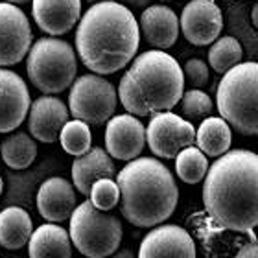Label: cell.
I'll list each match as a JSON object with an SVG mask.
<instances>
[{
	"label": "cell",
	"instance_id": "cell-22",
	"mask_svg": "<svg viewBox=\"0 0 258 258\" xmlns=\"http://www.w3.org/2000/svg\"><path fill=\"white\" fill-rule=\"evenodd\" d=\"M196 144L207 157L225 155L232 144V131L229 122L221 116L205 118L196 131Z\"/></svg>",
	"mask_w": 258,
	"mask_h": 258
},
{
	"label": "cell",
	"instance_id": "cell-2",
	"mask_svg": "<svg viewBox=\"0 0 258 258\" xmlns=\"http://www.w3.org/2000/svg\"><path fill=\"white\" fill-rule=\"evenodd\" d=\"M140 26L122 2L91 4L76 30V50L81 63L94 74H114L137 57Z\"/></svg>",
	"mask_w": 258,
	"mask_h": 258
},
{
	"label": "cell",
	"instance_id": "cell-7",
	"mask_svg": "<svg viewBox=\"0 0 258 258\" xmlns=\"http://www.w3.org/2000/svg\"><path fill=\"white\" fill-rule=\"evenodd\" d=\"M70 240L81 254L105 258L118 251L124 229L116 216L96 209L92 201L78 205L70 216Z\"/></svg>",
	"mask_w": 258,
	"mask_h": 258
},
{
	"label": "cell",
	"instance_id": "cell-10",
	"mask_svg": "<svg viewBox=\"0 0 258 258\" xmlns=\"http://www.w3.org/2000/svg\"><path fill=\"white\" fill-rule=\"evenodd\" d=\"M32 48V28L17 4L0 2V67L21 63Z\"/></svg>",
	"mask_w": 258,
	"mask_h": 258
},
{
	"label": "cell",
	"instance_id": "cell-29",
	"mask_svg": "<svg viewBox=\"0 0 258 258\" xmlns=\"http://www.w3.org/2000/svg\"><path fill=\"white\" fill-rule=\"evenodd\" d=\"M184 78L192 89H201L209 83V64L205 61L194 57L184 63Z\"/></svg>",
	"mask_w": 258,
	"mask_h": 258
},
{
	"label": "cell",
	"instance_id": "cell-24",
	"mask_svg": "<svg viewBox=\"0 0 258 258\" xmlns=\"http://www.w3.org/2000/svg\"><path fill=\"white\" fill-rule=\"evenodd\" d=\"M243 48L236 37L225 35V37H218L209 48V64L210 69H214L218 74H225L236 64L242 63Z\"/></svg>",
	"mask_w": 258,
	"mask_h": 258
},
{
	"label": "cell",
	"instance_id": "cell-20",
	"mask_svg": "<svg viewBox=\"0 0 258 258\" xmlns=\"http://www.w3.org/2000/svg\"><path fill=\"white\" fill-rule=\"evenodd\" d=\"M70 232L52 221L37 227L28 242L30 258H72Z\"/></svg>",
	"mask_w": 258,
	"mask_h": 258
},
{
	"label": "cell",
	"instance_id": "cell-30",
	"mask_svg": "<svg viewBox=\"0 0 258 258\" xmlns=\"http://www.w3.org/2000/svg\"><path fill=\"white\" fill-rule=\"evenodd\" d=\"M234 258H258V242L249 243V245L242 247L236 253V256Z\"/></svg>",
	"mask_w": 258,
	"mask_h": 258
},
{
	"label": "cell",
	"instance_id": "cell-26",
	"mask_svg": "<svg viewBox=\"0 0 258 258\" xmlns=\"http://www.w3.org/2000/svg\"><path fill=\"white\" fill-rule=\"evenodd\" d=\"M59 142L69 155H74V157L85 155L92 146L91 127L83 120H78V118L69 120L63 125V129H61Z\"/></svg>",
	"mask_w": 258,
	"mask_h": 258
},
{
	"label": "cell",
	"instance_id": "cell-9",
	"mask_svg": "<svg viewBox=\"0 0 258 258\" xmlns=\"http://www.w3.org/2000/svg\"><path fill=\"white\" fill-rule=\"evenodd\" d=\"M146 140L151 153L161 159H175L188 146L196 144V129L172 111L151 114L146 127Z\"/></svg>",
	"mask_w": 258,
	"mask_h": 258
},
{
	"label": "cell",
	"instance_id": "cell-25",
	"mask_svg": "<svg viewBox=\"0 0 258 258\" xmlns=\"http://www.w3.org/2000/svg\"><path fill=\"white\" fill-rule=\"evenodd\" d=\"M209 168L207 155L198 146H188L175 157V172L186 184H198L199 181H203Z\"/></svg>",
	"mask_w": 258,
	"mask_h": 258
},
{
	"label": "cell",
	"instance_id": "cell-4",
	"mask_svg": "<svg viewBox=\"0 0 258 258\" xmlns=\"http://www.w3.org/2000/svg\"><path fill=\"white\" fill-rule=\"evenodd\" d=\"M184 94V72L164 50H148L131 61L118 85V98L135 116L172 111Z\"/></svg>",
	"mask_w": 258,
	"mask_h": 258
},
{
	"label": "cell",
	"instance_id": "cell-17",
	"mask_svg": "<svg viewBox=\"0 0 258 258\" xmlns=\"http://www.w3.org/2000/svg\"><path fill=\"white\" fill-rule=\"evenodd\" d=\"M181 22L175 11L168 6L151 4L140 13V32L146 43L157 50L172 48L177 43Z\"/></svg>",
	"mask_w": 258,
	"mask_h": 258
},
{
	"label": "cell",
	"instance_id": "cell-36",
	"mask_svg": "<svg viewBox=\"0 0 258 258\" xmlns=\"http://www.w3.org/2000/svg\"><path fill=\"white\" fill-rule=\"evenodd\" d=\"M87 2H91V4H96V2H103V0H87Z\"/></svg>",
	"mask_w": 258,
	"mask_h": 258
},
{
	"label": "cell",
	"instance_id": "cell-32",
	"mask_svg": "<svg viewBox=\"0 0 258 258\" xmlns=\"http://www.w3.org/2000/svg\"><path fill=\"white\" fill-rule=\"evenodd\" d=\"M111 258H139V256H135V253L131 249H122V251H116Z\"/></svg>",
	"mask_w": 258,
	"mask_h": 258
},
{
	"label": "cell",
	"instance_id": "cell-12",
	"mask_svg": "<svg viewBox=\"0 0 258 258\" xmlns=\"http://www.w3.org/2000/svg\"><path fill=\"white\" fill-rule=\"evenodd\" d=\"M146 127L135 114H116L105 127V150L113 159L133 161L146 146Z\"/></svg>",
	"mask_w": 258,
	"mask_h": 258
},
{
	"label": "cell",
	"instance_id": "cell-34",
	"mask_svg": "<svg viewBox=\"0 0 258 258\" xmlns=\"http://www.w3.org/2000/svg\"><path fill=\"white\" fill-rule=\"evenodd\" d=\"M4 2H11V4H26L30 0H4Z\"/></svg>",
	"mask_w": 258,
	"mask_h": 258
},
{
	"label": "cell",
	"instance_id": "cell-23",
	"mask_svg": "<svg viewBox=\"0 0 258 258\" xmlns=\"http://www.w3.org/2000/svg\"><path fill=\"white\" fill-rule=\"evenodd\" d=\"M0 155L6 166H10L11 170H26L32 166L37 157V144L28 133L17 131L2 140Z\"/></svg>",
	"mask_w": 258,
	"mask_h": 258
},
{
	"label": "cell",
	"instance_id": "cell-6",
	"mask_svg": "<svg viewBox=\"0 0 258 258\" xmlns=\"http://www.w3.org/2000/svg\"><path fill=\"white\" fill-rule=\"evenodd\" d=\"M26 72L35 89L43 94H59L76 81L78 57L67 41L41 37L26 55Z\"/></svg>",
	"mask_w": 258,
	"mask_h": 258
},
{
	"label": "cell",
	"instance_id": "cell-1",
	"mask_svg": "<svg viewBox=\"0 0 258 258\" xmlns=\"http://www.w3.org/2000/svg\"><path fill=\"white\" fill-rule=\"evenodd\" d=\"M209 216L227 231L249 232L258 225V155L229 150L209 168L203 183Z\"/></svg>",
	"mask_w": 258,
	"mask_h": 258
},
{
	"label": "cell",
	"instance_id": "cell-28",
	"mask_svg": "<svg viewBox=\"0 0 258 258\" xmlns=\"http://www.w3.org/2000/svg\"><path fill=\"white\" fill-rule=\"evenodd\" d=\"M181 111L186 118L199 120L209 116L214 111V103H212L209 94L203 92L201 89H190L181 98Z\"/></svg>",
	"mask_w": 258,
	"mask_h": 258
},
{
	"label": "cell",
	"instance_id": "cell-11",
	"mask_svg": "<svg viewBox=\"0 0 258 258\" xmlns=\"http://www.w3.org/2000/svg\"><path fill=\"white\" fill-rule=\"evenodd\" d=\"M179 22L188 43L194 46H207L220 37L223 15L214 0H192L183 8Z\"/></svg>",
	"mask_w": 258,
	"mask_h": 258
},
{
	"label": "cell",
	"instance_id": "cell-31",
	"mask_svg": "<svg viewBox=\"0 0 258 258\" xmlns=\"http://www.w3.org/2000/svg\"><path fill=\"white\" fill-rule=\"evenodd\" d=\"M124 6H129L133 10H146L150 6V0H124Z\"/></svg>",
	"mask_w": 258,
	"mask_h": 258
},
{
	"label": "cell",
	"instance_id": "cell-19",
	"mask_svg": "<svg viewBox=\"0 0 258 258\" xmlns=\"http://www.w3.org/2000/svg\"><path fill=\"white\" fill-rule=\"evenodd\" d=\"M114 173H116V168H114L113 157L103 148H91L85 155L76 157L72 162V183L76 190L83 196L91 194L92 184L98 179L114 177Z\"/></svg>",
	"mask_w": 258,
	"mask_h": 258
},
{
	"label": "cell",
	"instance_id": "cell-5",
	"mask_svg": "<svg viewBox=\"0 0 258 258\" xmlns=\"http://www.w3.org/2000/svg\"><path fill=\"white\" fill-rule=\"evenodd\" d=\"M216 103L220 116L234 131L258 135V63L245 61L225 72L216 91Z\"/></svg>",
	"mask_w": 258,
	"mask_h": 258
},
{
	"label": "cell",
	"instance_id": "cell-8",
	"mask_svg": "<svg viewBox=\"0 0 258 258\" xmlns=\"http://www.w3.org/2000/svg\"><path fill=\"white\" fill-rule=\"evenodd\" d=\"M118 103V91L102 74H83L70 87V114L89 125H102L113 118Z\"/></svg>",
	"mask_w": 258,
	"mask_h": 258
},
{
	"label": "cell",
	"instance_id": "cell-21",
	"mask_svg": "<svg viewBox=\"0 0 258 258\" xmlns=\"http://www.w3.org/2000/svg\"><path fill=\"white\" fill-rule=\"evenodd\" d=\"M33 234L32 218L21 207H8L0 212V245L15 251L24 247Z\"/></svg>",
	"mask_w": 258,
	"mask_h": 258
},
{
	"label": "cell",
	"instance_id": "cell-27",
	"mask_svg": "<svg viewBox=\"0 0 258 258\" xmlns=\"http://www.w3.org/2000/svg\"><path fill=\"white\" fill-rule=\"evenodd\" d=\"M89 199L92 201V205L100 210H111L120 203V186L116 181H113V177H103L98 179L96 183L92 184Z\"/></svg>",
	"mask_w": 258,
	"mask_h": 258
},
{
	"label": "cell",
	"instance_id": "cell-16",
	"mask_svg": "<svg viewBox=\"0 0 258 258\" xmlns=\"http://www.w3.org/2000/svg\"><path fill=\"white\" fill-rule=\"evenodd\" d=\"M33 21L52 37L69 33L81 17V0H33Z\"/></svg>",
	"mask_w": 258,
	"mask_h": 258
},
{
	"label": "cell",
	"instance_id": "cell-13",
	"mask_svg": "<svg viewBox=\"0 0 258 258\" xmlns=\"http://www.w3.org/2000/svg\"><path fill=\"white\" fill-rule=\"evenodd\" d=\"M32 107L30 91L21 76L0 67V133H11L26 120Z\"/></svg>",
	"mask_w": 258,
	"mask_h": 258
},
{
	"label": "cell",
	"instance_id": "cell-33",
	"mask_svg": "<svg viewBox=\"0 0 258 258\" xmlns=\"http://www.w3.org/2000/svg\"><path fill=\"white\" fill-rule=\"evenodd\" d=\"M251 21H253L254 28L258 30V4H254L253 10H251Z\"/></svg>",
	"mask_w": 258,
	"mask_h": 258
},
{
	"label": "cell",
	"instance_id": "cell-35",
	"mask_svg": "<svg viewBox=\"0 0 258 258\" xmlns=\"http://www.w3.org/2000/svg\"><path fill=\"white\" fill-rule=\"evenodd\" d=\"M4 192V181H2V175H0V196Z\"/></svg>",
	"mask_w": 258,
	"mask_h": 258
},
{
	"label": "cell",
	"instance_id": "cell-15",
	"mask_svg": "<svg viewBox=\"0 0 258 258\" xmlns=\"http://www.w3.org/2000/svg\"><path fill=\"white\" fill-rule=\"evenodd\" d=\"M70 109L54 94L37 98L28 113V131L33 139L44 144L59 140L61 129L69 122Z\"/></svg>",
	"mask_w": 258,
	"mask_h": 258
},
{
	"label": "cell",
	"instance_id": "cell-14",
	"mask_svg": "<svg viewBox=\"0 0 258 258\" xmlns=\"http://www.w3.org/2000/svg\"><path fill=\"white\" fill-rule=\"evenodd\" d=\"M139 258H196V243L183 227L157 225L140 243Z\"/></svg>",
	"mask_w": 258,
	"mask_h": 258
},
{
	"label": "cell",
	"instance_id": "cell-18",
	"mask_svg": "<svg viewBox=\"0 0 258 258\" xmlns=\"http://www.w3.org/2000/svg\"><path fill=\"white\" fill-rule=\"evenodd\" d=\"M76 186L63 177H50L37 190V210L46 221L70 220L76 209Z\"/></svg>",
	"mask_w": 258,
	"mask_h": 258
},
{
	"label": "cell",
	"instance_id": "cell-3",
	"mask_svg": "<svg viewBox=\"0 0 258 258\" xmlns=\"http://www.w3.org/2000/svg\"><path fill=\"white\" fill-rule=\"evenodd\" d=\"M122 216L135 227H157L173 214L179 188L172 172L153 157H137L116 175Z\"/></svg>",
	"mask_w": 258,
	"mask_h": 258
}]
</instances>
